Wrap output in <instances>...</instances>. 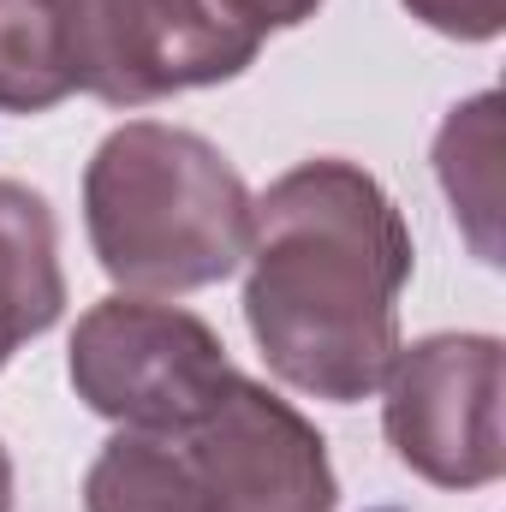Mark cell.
Masks as SVG:
<instances>
[{
  "label": "cell",
  "mask_w": 506,
  "mask_h": 512,
  "mask_svg": "<svg viewBox=\"0 0 506 512\" xmlns=\"http://www.w3.org/2000/svg\"><path fill=\"white\" fill-rule=\"evenodd\" d=\"M245 322L268 370L328 405L370 399L399 352L411 227L352 161H304L251 203Z\"/></svg>",
  "instance_id": "6da1fadb"
},
{
  "label": "cell",
  "mask_w": 506,
  "mask_h": 512,
  "mask_svg": "<svg viewBox=\"0 0 506 512\" xmlns=\"http://www.w3.org/2000/svg\"><path fill=\"white\" fill-rule=\"evenodd\" d=\"M90 251L131 298H173L227 280L251 251V191L233 161L185 126L131 120L84 173Z\"/></svg>",
  "instance_id": "7a4b0ae2"
},
{
  "label": "cell",
  "mask_w": 506,
  "mask_h": 512,
  "mask_svg": "<svg viewBox=\"0 0 506 512\" xmlns=\"http://www.w3.org/2000/svg\"><path fill=\"white\" fill-rule=\"evenodd\" d=\"M66 370L96 417L143 435H191L239 376L203 316L126 292L78 316Z\"/></svg>",
  "instance_id": "3957f363"
},
{
  "label": "cell",
  "mask_w": 506,
  "mask_h": 512,
  "mask_svg": "<svg viewBox=\"0 0 506 512\" xmlns=\"http://www.w3.org/2000/svg\"><path fill=\"white\" fill-rule=\"evenodd\" d=\"M381 393V429L423 483L483 489L506 471V346L495 334H429L399 346Z\"/></svg>",
  "instance_id": "277c9868"
},
{
  "label": "cell",
  "mask_w": 506,
  "mask_h": 512,
  "mask_svg": "<svg viewBox=\"0 0 506 512\" xmlns=\"http://www.w3.org/2000/svg\"><path fill=\"white\" fill-rule=\"evenodd\" d=\"M78 90L108 108H143L179 90L227 84L256 60L262 36L227 0H72Z\"/></svg>",
  "instance_id": "5b68a950"
},
{
  "label": "cell",
  "mask_w": 506,
  "mask_h": 512,
  "mask_svg": "<svg viewBox=\"0 0 506 512\" xmlns=\"http://www.w3.org/2000/svg\"><path fill=\"white\" fill-rule=\"evenodd\" d=\"M221 512H340L328 441L304 411L251 376H233L215 411L185 435Z\"/></svg>",
  "instance_id": "8992f818"
},
{
  "label": "cell",
  "mask_w": 506,
  "mask_h": 512,
  "mask_svg": "<svg viewBox=\"0 0 506 512\" xmlns=\"http://www.w3.org/2000/svg\"><path fill=\"white\" fill-rule=\"evenodd\" d=\"M60 310H66V274H60L54 209L30 185L0 179V370L24 340L48 334Z\"/></svg>",
  "instance_id": "52a82bcc"
},
{
  "label": "cell",
  "mask_w": 506,
  "mask_h": 512,
  "mask_svg": "<svg viewBox=\"0 0 506 512\" xmlns=\"http://www.w3.org/2000/svg\"><path fill=\"white\" fill-rule=\"evenodd\" d=\"M84 512H221L197 459L173 447V435L120 429L90 477H84Z\"/></svg>",
  "instance_id": "ba28073f"
},
{
  "label": "cell",
  "mask_w": 506,
  "mask_h": 512,
  "mask_svg": "<svg viewBox=\"0 0 506 512\" xmlns=\"http://www.w3.org/2000/svg\"><path fill=\"white\" fill-rule=\"evenodd\" d=\"M72 90V0H0V114H48Z\"/></svg>",
  "instance_id": "9c48e42d"
},
{
  "label": "cell",
  "mask_w": 506,
  "mask_h": 512,
  "mask_svg": "<svg viewBox=\"0 0 506 512\" xmlns=\"http://www.w3.org/2000/svg\"><path fill=\"white\" fill-rule=\"evenodd\" d=\"M441 191L483 262H501V96L483 90L447 114L435 137Z\"/></svg>",
  "instance_id": "30bf717a"
},
{
  "label": "cell",
  "mask_w": 506,
  "mask_h": 512,
  "mask_svg": "<svg viewBox=\"0 0 506 512\" xmlns=\"http://www.w3.org/2000/svg\"><path fill=\"white\" fill-rule=\"evenodd\" d=\"M411 18H423L429 30L453 36V42H489L506 24V0H405Z\"/></svg>",
  "instance_id": "8fae6325"
},
{
  "label": "cell",
  "mask_w": 506,
  "mask_h": 512,
  "mask_svg": "<svg viewBox=\"0 0 506 512\" xmlns=\"http://www.w3.org/2000/svg\"><path fill=\"white\" fill-rule=\"evenodd\" d=\"M316 6H322V0H227V12L245 18L256 36H268V30H292V24L316 18Z\"/></svg>",
  "instance_id": "7c38bea8"
},
{
  "label": "cell",
  "mask_w": 506,
  "mask_h": 512,
  "mask_svg": "<svg viewBox=\"0 0 506 512\" xmlns=\"http://www.w3.org/2000/svg\"><path fill=\"white\" fill-rule=\"evenodd\" d=\"M0 512H12V459L0 447Z\"/></svg>",
  "instance_id": "4fadbf2b"
}]
</instances>
